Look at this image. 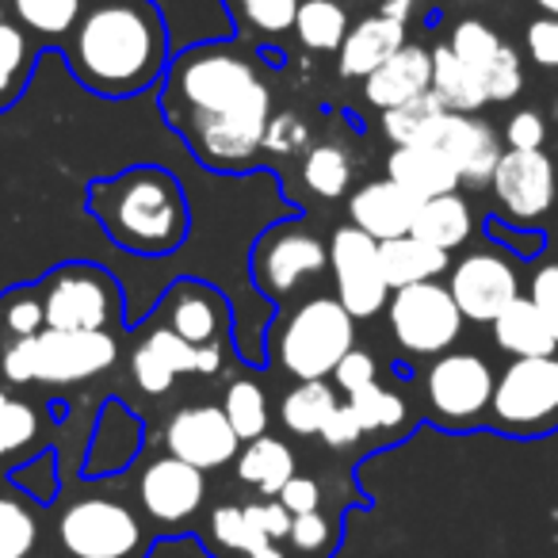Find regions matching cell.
<instances>
[{"label":"cell","mask_w":558,"mask_h":558,"mask_svg":"<svg viewBox=\"0 0 558 558\" xmlns=\"http://www.w3.org/2000/svg\"><path fill=\"white\" fill-rule=\"evenodd\" d=\"M161 116L207 169L241 172L260 157L271 123L264 65L245 43H199L169 62Z\"/></svg>","instance_id":"6da1fadb"},{"label":"cell","mask_w":558,"mask_h":558,"mask_svg":"<svg viewBox=\"0 0 558 558\" xmlns=\"http://www.w3.org/2000/svg\"><path fill=\"white\" fill-rule=\"evenodd\" d=\"M62 50L73 77L104 100H131L161 85L172 62L157 0H93Z\"/></svg>","instance_id":"7a4b0ae2"},{"label":"cell","mask_w":558,"mask_h":558,"mask_svg":"<svg viewBox=\"0 0 558 558\" xmlns=\"http://www.w3.org/2000/svg\"><path fill=\"white\" fill-rule=\"evenodd\" d=\"M88 210L119 248L134 256H169L187 241L192 207L169 169L134 165L88 184Z\"/></svg>","instance_id":"3957f363"},{"label":"cell","mask_w":558,"mask_h":558,"mask_svg":"<svg viewBox=\"0 0 558 558\" xmlns=\"http://www.w3.org/2000/svg\"><path fill=\"white\" fill-rule=\"evenodd\" d=\"M119 360V341L108 329H43L39 337L9 341L0 349V375L12 387H77L104 375Z\"/></svg>","instance_id":"277c9868"},{"label":"cell","mask_w":558,"mask_h":558,"mask_svg":"<svg viewBox=\"0 0 558 558\" xmlns=\"http://www.w3.org/2000/svg\"><path fill=\"white\" fill-rule=\"evenodd\" d=\"M352 349H356V318L333 295L295 306L276 329V360L295 383L333 375Z\"/></svg>","instance_id":"5b68a950"},{"label":"cell","mask_w":558,"mask_h":558,"mask_svg":"<svg viewBox=\"0 0 558 558\" xmlns=\"http://www.w3.org/2000/svg\"><path fill=\"white\" fill-rule=\"evenodd\" d=\"M58 547L65 558H146L149 535L126 501L88 494L62 509Z\"/></svg>","instance_id":"8992f818"},{"label":"cell","mask_w":558,"mask_h":558,"mask_svg":"<svg viewBox=\"0 0 558 558\" xmlns=\"http://www.w3.org/2000/svg\"><path fill=\"white\" fill-rule=\"evenodd\" d=\"M47 329H108L123 318V291L100 264L70 260L47 271L39 283Z\"/></svg>","instance_id":"52a82bcc"},{"label":"cell","mask_w":558,"mask_h":558,"mask_svg":"<svg viewBox=\"0 0 558 558\" xmlns=\"http://www.w3.org/2000/svg\"><path fill=\"white\" fill-rule=\"evenodd\" d=\"M489 425L505 436H547L558 428V352L512 360L494 383Z\"/></svg>","instance_id":"ba28073f"},{"label":"cell","mask_w":558,"mask_h":558,"mask_svg":"<svg viewBox=\"0 0 558 558\" xmlns=\"http://www.w3.org/2000/svg\"><path fill=\"white\" fill-rule=\"evenodd\" d=\"M497 375L478 352H444L425 372V410L440 428H474L489 417Z\"/></svg>","instance_id":"9c48e42d"},{"label":"cell","mask_w":558,"mask_h":558,"mask_svg":"<svg viewBox=\"0 0 558 558\" xmlns=\"http://www.w3.org/2000/svg\"><path fill=\"white\" fill-rule=\"evenodd\" d=\"M387 322L395 333L398 349L410 356H444L451 352V344L463 333V311L451 299L448 283H413L390 295L387 303Z\"/></svg>","instance_id":"30bf717a"},{"label":"cell","mask_w":558,"mask_h":558,"mask_svg":"<svg viewBox=\"0 0 558 558\" xmlns=\"http://www.w3.org/2000/svg\"><path fill=\"white\" fill-rule=\"evenodd\" d=\"M329 264V245L303 226L299 218L276 222L256 238L248 268H253V283L268 299H288L295 295L303 283H311L322 268Z\"/></svg>","instance_id":"8fae6325"},{"label":"cell","mask_w":558,"mask_h":558,"mask_svg":"<svg viewBox=\"0 0 558 558\" xmlns=\"http://www.w3.org/2000/svg\"><path fill=\"white\" fill-rule=\"evenodd\" d=\"M329 268L337 279V299L352 318H375L379 311H387L390 303V283L383 276L379 260V241L372 233L356 230V226H341L333 230L329 241Z\"/></svg>","instance_id":"7c38bea8"},{"label":"cell","mask_w":558,"mask_h":558,"mask_svg":"<svg viewBox=\"0 0 558 558\" xmlns=\"http://www.w3.org/2000/svg\"><path fill=\"white\" fill-rule=\"evenodd\" d=\"M489 184H494L497 203H501V210L512 222L543 218L555 207L558 195L555 165H550V157L543 149H505Z\"/></svg>","instance_id":"4fadbf2b"},{"label":"cell","mask_w":558,"mask_h":558,"mask_svg":"<svg viewBox=\"0 0 558 558\" xmlns=\"http://www.w3.org/2000/svg\"><path fill=\"white\" fill-rule=\"evenodd\" d=\"M165 448L169 456L184 459V463L199 466V471H218V466L233 463L241 451V436L233 433L230 417L222 405H184L165 421Z\"/></svg>","instance_id":"5bb4252c"},{"label":"cell","mask_w":558,"mask_h":558,"mask_svg":"<svg viewBox=\"0 0 558 558\" xmlns=\"http://www.w3.org/2000/svg\"><path fill=\"white\" fill-rule=\"evenodd\" d=\"M448 291L463 318L471 322H494L512 299L520 295L517 268L494 248H474L451 268Z\"/></svg>","instance_id":"9a60e30c"},{"label":"cell","mask_w":558,"mask_h":558,"mask_svg":"<svg viewBox=\"0 0 558 558\" xmlns=\"http://www.w3.org/2000/svg\"><path fill=\"white\" fill-rule=\"evenodd\" d=\"M161 326L184 337L195 349H226L230 341V306L210 283L177 279L161 299Z\"/></svg>","instance_id":"2e32d148"},{"label":"cell","mask_w":558,"mask_h":558,"mask_svg":"<svg viewBox=\"0 0 558 558\" xmlns=\"http://www.w3.org/2000/svg\"><path fill=\"white\" fill-rule=\"evenodd\" d=\"M203 497H207L203 471L177 456H161L146 463L138 478V505L157 524H187L203 509Z\"/></svg>","instance_id":"e0dca14e"},{"label":"cell","mask_w":558,"mask_h":558,"mask_svg":"<svg viewBox=\"0 0 558 558\" xmlns=\"http://www.w3.org/2000/svg\"><path fill=\"white\" fill-rule=\"evenodd\" d=\"M421 199L410 195L402 184H395L390 177L372 180V184L356 187L349 195V218L356 230L372 233L375 241H395L405 238L413 230V218H417Z\"/></svg>","instance_id":"ac0fdd59"},{"label":"cell","mask_w":558,"mask_h":558,"mask_svg":"<svg viewBox=\"0 0 558 558\" xmlns=\"http://www.w3.org/2000/svg\"><path fill=\"white\" fill-rule=\"evenodd\" d=\"M433 146H440L459 169V177L471 180V184L489 180L497 161H501V138H497L494 126L482 123L478 116H463V111H448L440 119Z\"/></svg>","instance_id":"d6986e66"},{"label":"cell","mask_w":558,"mask_h":558,"mask_svg":"<svg viewBox=\"0 0 558 558\" xmlns=\"http://www.w3.org/2000/svg\"><path fill=\"white\" fill-rule=\"evenodd\" d=\"M402 47H405V24L375 12V16L360 20L356 27H349L341 50H337V70H341V77H349V81H367Z\"/></svg>","instance_id":"ffe728a7"},{"label":"cell","mask_w":558,"mask_h":558,"mask_svg":"<svg viewBox=\"0 0 558 558\" xmlns=\"http://www.w3.org/2000/svg\"><path fill=\"white\" fill-rule=\"evenodd\" d=\"M428 88H433V50L405 43L390 62H383L364 81V100L379 111H390L413 96H425Z\"/></svg>","instance_id":"44dd1931"},{"label":"cell","mask_w":558,"mask_h":558,"mask_svg":"<svg viewBox=\"0 0 558 558\" xmlns=\"http://www.w3.org/2000/svg\"><path fill=\"white\" fill-rule=\"evenodd\" d=\"M387 177L410 195H417L421 203L456 192L463 184L459 169L440 146H395L387 157Z\"/></svg>","instance_id":"7402d4cb"},{"label":"cell","mask_w":558,"mask_h":558,"mask_svg":"<svg viewBox=\"0 0 558 558\" xmlns=\"http://www.w3.org/2000/svg\"><path fill=\"white\" fill-rule=\"evenodd\" d=\"M494 341L501 352H509L512 360H527V356H550L558 352L555 333H550L547 318L539 314V306L527 295H517L494 322Z\"/></svg>","instance_id":"603a6c76"},{"label":"cell","mask_w":558,"mask_h":558,"mask_svg":"<svg viewBox=\"0 0 558 558\" xmlns=\"http://www.w3.org/2000/svg\"><path fill=\"white\" fill-rule=\"evenodd\" d=\"M379 260H383V276H387L390 291L413 288V283H428V279L444 276L451 268L448 248H436L428 241L413 238H395V241H379Z\"/></svg>","instance_id":"cb8c5ba5"},{"label":"cell","mask_w":558,"mask_h":558,"mask_svg":"<svg viewBox=\"0 0 558 558\" xmlns=\"http://www.w3.org/2000/svg\"><path fill=\"white\" fill-rule=\"evenodd\" d=\"M233 466H238V478L264 497H276L299 474L295 451L288 448V440H279V436L268 433L256 436V440H245V448L238 451Z\"/></svg>","instance_id":"d4e9b609"},{"label":"cell","mask_w":558,"mask_h":558,"mask_svg":"<svg viewBox=\"0 0 558 558\" xmlns=\"http://www.w3.org/2000/svg\"><path fill=\"white\" fill-rule=\"evenodd\" d=\"M474 230V215H471V203L463 199L459 192L448 195H436V199H425L417 207V218H413V238L428 241L436 248H459L466 245Z\"/></svg>","instance_id":"484cf974"},{"label":"cell","mask_w":558,"mask_h":558,"mask_svg":"<svg viewBox=\"0 0 558 558\" xmlns=\"http://www.w3.org/2000/svg\"><path fill=\"white\" fill-rule=\"evenodd\" d=\"M433 93L440 96L444 108L463 111V116H474V111L489 104L482 77L448 47V43L433 50Z\"/></svg>","instance_id":"4316f807"},{"label":"cell","mask_w":558,"mask_h":558,"mask_svg":"<svg viewBox=\"0 0 558 558\" xmlns=\"http://www.w3.org/2000/svg\"><path fill=\"white\" fill-rule=\"evenodd\" d=\"M337 405H341V398L333 395V387H329L326 379H306V383H295V387L283 395V402H279V421L295 436H322V428L333 417Z\"/></svg>","instance_id":"83f0119b"},{"label":"cell","mask_w":558,"mask_h":558,"mask_svg":"<svg viewBox=\"0 0 558 558\" xmlns=\"http://www.w3.org/2000/svg\"><path fill=\"white\" fill-rule=\"evenodd\" d=\"M444 116H448V108H444L440 96L428 88L425 96H413V100L383 111V134H387L395 146H433Z\"/></svg>","instance_id":"f1b7e54d"},{"label":"cell","mask_w":558,"mask_h":558,"mask_svg":"<svg viewBox=\"0 0 558 558\" xmlns=\"http://www.w3.org/2000/svg\"><path fill=\"white\" fill-rule=\"evenodd\" d=\"M93 0H9V12L24 32L50 43H65Z\"/></svg>","instance_id":"f546056e"},{"label":"cell","mask_w":558,"mask_h":558,"mask_svg":"<svg viewBox=\"0 0 558 558\" xmlns=\"http://www.w3.org/2000/svg\"><path fill=\"white\" fill-rule=\"evenodd\" d=\"M295 35L306 50L333 54L349 35V12L337 0H303L295 12Z\"/></svg>","instance_id":"4dcf8cb0"},{"label":"cell","mask_w":558,"mask_h":558,"mask_svg":"<svg viewBox=\"0 0 558 558\" xmlns=\"http://www.w3.org/2000/svg\"><path fill=\"white\" fill-rule=\"evenodd\" d=\"M303 180L322 199H341L352 184V154L341 142H318V146L306 149Z\"/></svg>","instance_id":"1f68e13d"},{"label":"cell","mask_w":558,"mask_h":558,"mask_svg":"<svg viewBox=\"0 0 558 558\" xmlns=\"http://www.w3.org/2000/svg\"><path fill=\"white\" fill-rule=\"evenodd\" d=\"M233 27L253 39H276L295 27V12L303 0H222Z\"/></svg>","instance_id":"d6a6232c"},{"label":"cell","mask_w":558,"mask_h":558,"mask_svg":"<svg viewBox=\"0 0 558 558\" xmlns=\"http://www.w3.org/2000/svg\"><path fill=\"white\" fill-rule=\"evenodd\" d=\"M222 413L230 417L233 433H238L241 440H256V436L268 433V395H264L260 383L248 379V375H241V379H233L230 387H226Z\"/></svg>","instance_id":"836d02e7"},{"label":"cell","mask_w":558,"mask_h":558,"mask_svg":"<svg viewBox=\"0 0 558 558\" xmlns=\"http://www.w3.org/2000/svg\"><path fill=\"white\" fill-rule=\"evenodd\" d=\"M32 73V50H27L24 27L12 20V12L0 4V108L12 104Z\"/></svg>","instance_id":"e575fe53"},{"label":"cell","mask_w":558,"mask_h":558,"mask_svg":"<svg viewBox=\"0 0 558 558\" xmlns=\"http://www.w3.org/2000/svg\"><path fill=\"white\" fill-rule=\"evenodd\" d=\"M344 402H349V410L356 413L364 436L367 433H387V428H402L405 417H410L405 398L395 395V390H387V387H379V383L356 390V395H349Z\"/></svg>","instance_id":"d590c367"},{"label":"cell","mask_w":558,"mask_h":558,"mask_svg":"<svg viewBox=\"0 0 558 558\" xmlns=\"http://www.w3.org/2000/svg\"><path fill=\"white\" fill-rule=\"evenodd\" d=\"M43 329H47V311H43L39 288H12L0 295V337H4V344L39 337Z\"/></svg>","instance_id":"8d00e7d4"},{"label":"cell","mask_w":558,"mask_h":558,"mask_svg":"<svg viewBox=\"0 0 558 558\" xmlns=\"http://www.w3.org/2000/svg\"><path fill=\"white\" fill-rule=\"evenodd\" d=\"M39 543V520L16 497H0V558H32Z\"/></svg>","instance_id":"74e56055"},{"label":"cell","mask_w":558,"mask_h":558,"mask_svg":"<svg viewBox=\"0 0 558 558\" xmlns=\"http://www.w3.org/2000/svg\"><path fill=\"white\" fill-rule=\"evenodd\" d=\"M451 50H456L459 58H463L466 65H471L478 77H486V70L494 65V58L501 54L505 43L497 39V32L489 24H482V20H459L456 32H451ZM486 85V81H482Z\"/></svg>","instance_id":"f35d334b"},{"label":"cell","mask_w":558,"mask_h":558,"mask_svg":"<svg viewBox=\"0 0 558 558\" xmlns=\"http://www.w3.org/2000/svg\"><path fill=\"white\" fill-rule=\"evenodd\" d=\"M210 535H215L218 547L230 550V555H248V550L271 543L256 532V524L248 520L245 505H218V509L210 512Z\"/></svg>","instance_id":"ab89813d"},{"label":"cell","mask_w":558,"mask_h":558,"mask_svg":"<svg viewBox=\"0 0 558 558\" xmlns=\"http://www.w3.org/2000/svg\"><path fill=\"white\" fill-rule=\"evenodd\" d=\"M39 436V413L35 405L12 398L9 390H0V459L16 456Z\"/></svg>","instance_id":"60d3db41"},{"label":"cell","mask_w":558,"mask_h":558,"mask_svg":"<svg viewBox=\"0 0 558 558\" xmlns=\"http://www.w3.org/2000/svg\"><path fill=\"white\" fill-rule=\"evenodd\" d=\"M482 81H486L489 104H505L512 96H520V88H524V65H520V54L509 43L501 47V54L494 58V65H489Z\"/></svg>","instance_id":"b9f144b4"},{"label":"cell","mask_w":558,"mask_h":558,"mask_svg":"<svg viewBox=\"0 0 558 558\" xmlns=\"http://www.w3.org/2000/svg\"><path fill=\"white\" fill-rule=\"evenodd\" d=\"M131 375H134V383H138L142 395H169L172 383L180 379V375L172 372V367L165 364V360L157 356V352L149 349L146 341H142L138 349H134V356H131Z\"/></svg>","instance_id":"7bdbcfd3"},{"label":"cell","mask_w":558,"mask_h":558,"mask_svg":"<svg viewBox=\"0 0 558 558\" xmlns=\"http://www.w3.org/2000/svg\"><path fill=\"white\" fill-rule=\"evenodd\" d=\"M311 146V126L295 116V111H279L271 116L268 134H264V149L279 157H291V154H303Z\"/></svg>","instance_id":"ee69618b"},{"label":"cell","mask_w":558,"mask_h":558,"mask_svg":"<svg viewBox=\"0 0 558 558\" xmlns=\"http://www.w3.org/2000/svg\"><path fill=\"white\" fill-rule=\"evenodd\" d=\"M291 547L299 550V555H326L329 543H333V524H329L326 517L318 512H303V517L291 520Z\"/></svg>","instance_id":"f6af8a7d"},{"label":"cell","mask_w":558,"mask_h":558,"mask_svg":"<svg viewBox=\"0 0 558 558\" xmlns=\"http://www.w3.org/2000/svg\"><path fill=\"white\" fill-rule=\"evenodd\" d=\"M333 383L341 387V395L349 398V395H356V390H364V387H372V383H379V364H375L372 352L352 349L349 356H344L341 364H337Z\"/></svg>","instance_id":"bcb514c9"},{"label":"cell","mask_w":558,"mask_h":558,"mask_svg":"<svg viewBox=\"0 0 558 558\" xmlns=\"http://www.w3.org/2000/svg\"><path fill=\"white\" fill-rule=\"evenodd\" d=\"M245 512H248V520H253L256 532H260L264 539L279 543V539H288V535H291V520H295V517L283 509V501H279V497H264V501L245 505Z\"/></svg>","instance_id":"7dc6e473"},{"label":"cell","mask_w":558,"mask_h":558,"mask_svg":"<svg viewBox=\"0 0 558 558\" xmlns=\"http://www.w3.org/2000/svg\"><path fill=\"white\" fill-rule=\"evenodd\" d=\"M524 43H527V54H532L535 65L558 70V16L532 20L524 32Z\"/></svg>","instance_id":"c3c4849f"},{"label":"cell","mask_w":558,"mask_h":558,"mask_svg":"<svg viewBox=\"0 0 558 558\" xmlns=\"http://www.w3.org/2000/svg\"><path fill=\"white\" fill-rule=\"evenodd\" d=\"M527 299L539 306V314L547 318L550 333H555V344H558V264H543V268L535 271Z\"/></svg>","instance_id":"681fc988"},{"label":"cell","mask_w":558,"mask_h":558,"mask_svg":"<svg viewBox=\"0 0 558 558\" xmlns=\"http://www.w3.org/2000/svg\"><path fill=\"white\" fill-rule=\"evenodd\" d=\"M505 142H509V149H543V142H547V123H543V116L532 108L517 111V116L505 123Z\"/></svg>","instance_id":"f907efd6"},{"label":"cell","mask_w":558,"mask_h":558,"mask_svg":"<svg viewBox=\"0 0 558 558\" xmlns=\"http://www.w3.org/2000/svg\"><path fill=\"white\" fill-rule=\"evenodd\" d=\"M276 497L283 501V509H288L291 517H303V512L322 509V486H318V478H311V474H295Z\"/></svg>","instance_id":"816d5d0a"},{"label":"cell","mask_w":558,"mask_h":558,"mask_svg":"<svg viewBox=\"0 0 558 558\" xmlns=\"http://www.w3.org/2000/svg\"><path fill=\"white\" fill-rule=\"evenodd\" d=\"M360 440H364V428H360L356 413L349 410V402H341L333 410V417L326 421V428H322V444H326V448H333V451H344V448H352V444H360Z\"/></svg>","instance_id":"f5cc1de1"},{"label":"cell","mask_w":558,"mask_h":558,"mask_svg":"<svg viewBox=\"0 0 558 558\" xmlns=\"http://www.w3.org/2000/svg\"><path fill=\"white\" fill-rule=\"evenodd\" d=\"M20 482L27 486V494H35V497H54L58 478H54V463H50V456H43V459H35V463H27V471H20Z\"/></svg>","instance_id":"db71d44e"},{"label":"cell","mask_w":558,"mask_h":558,"mask_svg":"<svg viewBox=\"0 0 558 558\" xmlns=\"http://www.w3.org/2000/svg\"><path fill=\"white\" fill-rule=\"evenodd\" d=\"M379 12H383V16H390V20H398V24H410L413 0H383Z\"/></svg>","instance_id":"11a10c76"},{"label":"cell","mask_w":558,"mask_h":558,"mask_svg":"<svg viewBox=\"0 0 558 558\" xmlns=\"http://www.w3.org/2000/svg\"><path fill=\"white\" fill-rule=\"evenodd\" d=\"M245 558H288V555H283V550H279V543H264V547L248 550Z\"/></svg>","instance_id":"9f6ffc18"},{"label":"cell","mask_w":558,"mask_h":558,"mask_svg":"<svg viewBox=\"0 0 558 558\" xmlns=\"http://www.w3.org/2000/svg\"><path fill=\"white\" fill-rule=\"evenodd\" d=\"M535 4H539L547 16H558V0H535Z\"/></svg>","instance_id":"6f0895ef"}]
</instances>
